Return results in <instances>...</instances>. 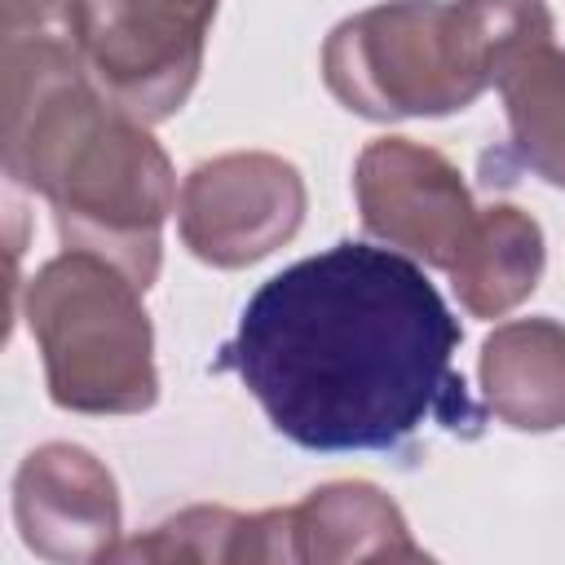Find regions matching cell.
<instances>
[{
	"instance_id": "1",
	"label": "cell",
	"mask_w": 565,
	"mask_h": 565,
	"mask_svg": "<svg viewBox=\"0 0 565 565\" xmlns=\"http://www.w3.org/2000/svg\"><path fill=\"white\" fill-rule=\"evenodd\" d=\"M459 340L419 260L335 243L256 287L221 366L305 450H393L424 424L472 433Z\"/></svg>"
},
{
	"instance_id": "2",
	"label": "cell",
	"mask_w": 565,
	"mask_h": 565,
	"mask_svg": "<svg viewBox=\"0 0 565 565\" xmlns=\"http://www.w3.org/2000/svg\"><path fill=\"white\" fill-rule=\"evenodd\" d=\"M4 172L44 194L66 247L115 260L141 291L163 260L177 177L146 119L115 106L62 35H4Z\"/></svg>"
},
{
	"instance_id": "3",
	"label": "cell",
	"mask_w": 565,
	"mask_h": 565,
	"mask_svg": "<svg viewBox=\"0 0 565 565\" xmlns=\"http://www.w3.org/2000/svg\"><path fill=\"white\" fill-rule=\"evenodd\" d=\"M543 40V0H384L327 35L322 79L353 115L433 119L472 106L508 57Z\"/></svg>"
},
{
	"instance_id": "4",
	"label": "cell",
	"mask_w": 565,
	"mask_h": 565,
	"mask_svg": "<svg viewBox=\"0 0 565 565\" xmlns=\"http://www.w3.org/2000/svg\"><path fill=\"white\" fill-rule=\"evenodd\" d=\"M26 327L49 397L79 415H137L159 397L154 331L141 287L106 256L66 247L26 282Z\"/></svg>"
},
{
	"instance_id": "5",
	"label": "cell",
	"mask_w": 565,
	"mask_h": 565,
	"mask_svg": "<svg viewBox=\"0 0 565 565\" xmlns=\"http://www.w3.org/2000/svg\"><path fill=\"white\" fill-rule=\"evenodd\" d=\"M212 18L216 0H71L62 35L115 106L159 124L199 84Z\"/></svg>"
},
{
	"instance_id": "6",
	"label": "cell",
	"mask_w": 565,
	"mask_h": 565,
	"mask_svg": "<svg viewBox=\"0 0 565 565\" xmlns=\"http://www.w3.org/2000/svg\"><path fill=\"white\" fill-rule=\"evenodd\" d=\"M305 221V177L269 150L203 159L177 199L185 247L216 269H243L296 238Z\"/></svg>"
},
{
	"instance_id": "7",
	"label": "cell",
	"mask_w": 565,
	"mask_h": 565,
	"mask_svg": "<svg viewBox=\"0 0 565 565\" xmlns=\"http://www.w3.org/2000/svg\"><path fill=\"white\" fill-rule=\"evenodd\" d=\"M353 194L362 225L380 243L433 269H450L459 260L481 212L472 207L459 168L411 137H375L358 154Z\"/></svg>"
},
{
	"instance_id": "8",
	"label": "cell",
	"mask_w": 565,
	"mask_h": 565,
	"mask_svg": "<svg viewBox=\"0 0 565 565\" xmlns=\"http://www.w3.org/2000/svg\"><path fill=\"white\" fill-rule=\"evenodd\" d=\"M13 521L40 561H106L119 539L115 477L93 450L49 441L31 450L13 477Z\"/></svg>"
},
{
	"instance_id": "9",
	"label": "cell",
	"mask_w": 565,
	"mask_h": 565,
	"mask_svg": "<svg viewBox=\"0 0 565 565\" xmlns=\"http://www.w3.org/2000/svg\"><path fill=\"white\" fill-rule=\"evenodd\" d=\"M291 521V561H424V547L411 539L402 508L366 481H331L309 490Z\"/></svg>"
},
{
	"instance_id": "10",
	"label": "cell",
	"mask_w": 565,
	"mask_h": 565,
	"mask_svg": "<svg viewBox=\"0 0 565 565\" xmlns=\"http://www.w3.org/2000/svg\"><path fill=\"white\" fill-rule=\"evenodd\" d=\"M481 393L516 433L565 428V322L516 318L481 344Z\"/></svg>"
},
{
	"instance_id": "11",
	"label": "cell",
	"mask_w": 565,
	"mask_h": 565,
	"mask_svg": "<svg viewBox=\"0 0 565 565\" xmlns=\"http://www.w3.org/2000/svg\"><path fill=\"white\" fill-rule=\"evenodd\" d=\"M459 305L472 318H503L516 309L543 278V230L530 212L512 203H490L477 212V225L446 269Z\"/></svg>"
},
{
	"instance_id": "12",
	"label": "cell",
	"mask_w": 565,
	"mask_h": 565,
	"mask_svg": "<svg viewBox=\"0 0 565 565\" xmlns=\"http://www.w3.org/2000/svg\"><path fill=\"white\" fill-rule=\"evenodd\" d=\"M110 561H291L287 508L230 512V508H185L110 552Z\"/></svg>"
},
{
	"instance_id": "13",
	"label": "cell",
	"mask_w": 565,
	"mask_h": 565,
	"mask_svg": "<svg viewBox=\"0 0 565 565\" xmlns=\"http://www.w3.org/2000/svg\"><path fill=\"white\" fill-rule=\"evenodd\" d=\"M503 93L512 150L547 185H565V53L543 40L521 49L494 75Z\"/></svg>"
},
{
	"instance_id": "14",
	"label": "cell",
	"mask_w": 565,
	"mask_h": 565,
	"mask_svg": "<svg viewBox=\"0 0 565 565\" xmlns=\"http://www.w3.org/2000/svg\"><path fill=\"white\" fill-rule=\"evenodd\" d=\"M66 4L71 0H0V31L4 35H62Z\"/></svg>"
}]
</instances>
